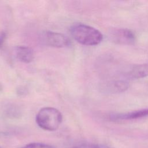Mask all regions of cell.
<instances>
[{"label": "cell", "mask_w": 148, "mask_h": 148, "mask_svg": "<svg viewBox=\"0 0 148 148\" xmlns=\"http://www.w3.org/2000/svg\"><path fill=\"white\" fill-rule=\"evenodd\" d=\"M71 35L78 43L86 46H95L103 39V35L96 28L84 24H76L71 28Z\"/></svg>", "instance_id": "1"}, {"label": "cell", "mask_w": 148, "mask_h": 148, "mask_svg": "<svg viewBox=\"0 0 148 148\" xmlns=\"http://www.w3.org/2000/svg\"><path fill=\"white\" fill-rule=\"evenodd\" d=\"M62 121L61 112L52 107L42 108L36 116V122L42 129L53 131L58 128Z\"/></svg>", "instance_id": "2"}, {"label": "cell", "mask_w": 148, "mask_h": 148, "mask_svg": "<svg viewBox=\"0 0 148 148\" xmlns=\"http://www.w3.org/2000/svg\"><path fill=\"white\" fill-rule=\"evenodd\" d=\"M42 42L46 45L61 48L69 46L70 40L62 34L50 31H44L40 36Z\"/></svg>", "instance_id": "3"}, {"label": "cell", "mask_w": 148, "mask_h": 148, "mask_svg": "<svg viewBox=\"0 0 148 148\" xmlns=\"http://www.w3.org/2000/svg\"><path fill=\"white\" fill-rule=\"evenodd\" d=\"M109 38L115 43L120 45H132L136 40L134 32L127 28H119L110 32Z\"/></svg>", "instance_id": "4"}, {"label": "cell", "mask_w": 148, "mask_h": 148, "mask_svg": "<svg viewBox=\"0 0 148 148\" xmlns=\"http://www.w3.org/2000/svg\"><path fill=\"white\" fill-rule=\"evenodd\" d=\"M129 87L127 80L122 79H111L103 83L101 89L103 92L109 94H119L125 91Z\"/></svg>", "instance_id": "5"}, {"label": "cell", "mask_w": 148, "mask_h": 148, "mask_svg": "<svg viewBox=\"0 0 148 148\" xmlns=\"http://www.w3.org/2000/svg\"><path fill=\"white\" fill-rule=\"evenodd\" d=\"M148 116V108L135 110L125 113L112 114L109 116L110 120L113 121L138 119Z\"/></svg>", "instance_id": "6"}, {"label": "cell", "mask_w": 148, "mask_h": 148, "mask_svg": "<svg viewBox=\"0 0 148 148\" xmlns=\"http://www.w3.org/2000/svg\"><path fill=\"white\" fill-rule=\"evenodd\" d=\"M130 79H138L148 76V62L133 66L125 74Z\"/></svg>", "instance_id": "7"}, {"label": "cell", "mask_w": 148, "mask_h": 148, "mask_svg": "<svg viewBox=\"0 0 148 148\" xmlns=\"http://www.w3.org/2000/svg\"><path fill=\"white\" fill-rule=\"evenodd\" d=\"M16 58L20 61L24 63H29L34 58L33 50L28 46H18L15 49Z\"/></svg>", "instance_id": "8"}, {"label": "cell", "mask_w": 148, "mask_h": 148, "mask_svg": "<svg viewBox=\"0 0 148 148\" xmlns=\"http://www.w3.org/2000/svg\"><path fill=\"white\" fill-rule=\"evenodd\" d=\"M71 148H110L109 146L97 143H83L79 145L75 146Z\"/></svg>", "instance_id": "9"}, {"label": "cell", "mask_w": 148, "mask_h": 148, "mask_svg": "<svg viewBox=\"0 0 148 148\" xmlns=\"http://www.w3.org/2000/svg\"><path fill=\"white\" fill-rule=\"evenodd\" d=\"M23 148H57V147L50 145L46 144V143L34 142V143H31L26 145Z\"/></svg>", "instance_id": "10"}, {"label": "cell", "mask_w": 148, "mask_h": 148, "mask_svg": "<svg viewBox=\"0 0 148 148\" xmlns=\"http://www.w3.org/2000/svg\"><path fill=\"white\" fill-rule=\"evenodd\" d=\"M6 37V35L5 32H0V48L2 46L5 39Z\"/></svg>", "instance_id": "11"}]
</instances>
